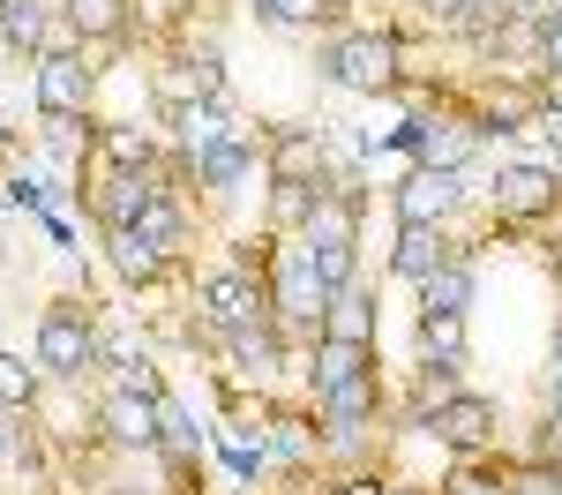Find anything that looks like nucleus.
<instances>
[{
    "label": "nucleus",
    "instance_id": "nucleus-1",
    "mask_svg": "<svg viewBox=\"0 0 562 495\" xmlns=\"http://www.w3.org/2000/svg\"><path fill=\"white\" fill-rule=\"evenodd\" d=\"M323 76L352 98H390L405 83V31H338L323 45Z\"/></svg>",
    "mask_w": 562,
    "mask_h": 495
},
{
    "label": "nucleus",
    "instance_id": "nucleus-2",
    "mask_svg": "<svg viewBox=\"0 0 562 495\" xmlns=\"http://www.w3.org/2000/svg\"><path fill=\"white\" fill-rule=\"evenodd\" d=\"M38 368L45 383H83V375L105 368V330L83 301H53L38 315Z\"/></svg>",
    "mask_w": 562,
    "mask_h": 495
},
{
    "label": "nucleus",
    "instance_id": "nucleus-3",
    "mask_svg": "<svg viewBox=\"0 0 562 495\" xmlns=\"http://www.w3.org/2000/svg\"><path fill=\"white\" fill-rule=\"evenodd\" d=\"M262 285H270V323H278L285 338L315 346V338H323V315H330V285L315 278V263H307L301 248H293V256H270V248H262Z\"/></svg>",
    "mask_w": 562,
    "mask_h": 495
},
{
    "label": "nucleus",
    "instance_id": "nucleus-4",
    "mask_svg": "<svg viewBox=\"0 0 562 495\" xmlns=\"http://www.w3.org/2000/svg\"><path fill=\"white\" fill-rule=\"evenodd\" d=\"M487 143L480 135L473 113H435V105H420V113H405V128H397V150L413 158V166H435V173H465L473 166V150Z\"/></svg>",
    "mask_w": 562,
    "mask_h": 495
},
{
    "label": "nucleus",
    "instance_id": "nucleus-5",
    "mask_svg": "<svg viewBox=\"0 0 562 495\" xmlns=\"http://www.w3.org/2000/svg\"><path fill=\"white\" fill-rule=\"evenodd\" d=\"M562 211V180L540 166V158H503L495 180H487V218L503 225H548Z\"/></svg>",
    "mask_w": 562,
    "mask_h": 495
},
{
    "label": "nucleus",
    "instance_id": "nucleus-6",
    "mask_svg": "<svg viewBox=\"0 0 562 495\" xmlns=\"http://www.w3.org/2000/svg\"><path fill=\"white\" fill-rule=\"evenodd\" d=\"M203 323H211V338H233V330H256L270 323V285L256 278V263H217L203 270Z\"/></svg>",
    "mask_w": 562,
    "mask_h": 495
},
{
    "label": "nucleus",
    "instance_id": "nucleus-7",
    "mask_svg": "<svg viewBox=\"0 0 562 495\" xmlns=\"http://www.w3.org/2000/svg\"><path fill=\"white\" fill-rule=\"evenodd\" d=\"M31 90H38L45 121H90L98 113V68H90V53H38L31 60Z\"/></svg>",
    "mask_w": 562,
    "mask_h": 495
},
{
    "label": "nucleus",
    "instance_id": "nucleus-8",
    "mask_svg": "<svg viewBox=\"0 0 562 495\" xmlns=\"http://www.w3.org/2000/svg\"><path fill=\"white\" fill-rule=\"evenodd\" d=\"M98 443L121 450V458H158V398L113 383V391L98 398Z\"/></svg>",
    "mask_w": 562,
    "mask_h": 495
},
{
    "label": "nucleus",
    "instance_id": "nucleus-9",
    "mask_svg": "<svg viewBox=\"0 0 562 495\" xmlns=\"http://www.w3.org/2000/svg\"><path fill=\"white\" fill-rule=\"evenodd\" d=\"M217 353H225V368H233V383H240V391H270V383L293 368V338H285L278 323H256V330L217 338Z\"/></svg>",
    "mask_w": 562,
    "mask_h": 495
},
{
    "label": "nucleus",
    "instance_id": "nucleus-10",
    "mask_svg": "<svg viewBox=\"0 0 562 495\" xmlns=\"http://www.w3.org/2000/svg\"><path fill=\"white\" fill-rule=\"evenodd\" d=\"M240 128H248V121H233V113H225V98H203V105L166 113V135H173V150H180V166H188V173H195L203 158H217Z\"/></svg>",
    "mask_w": 562,
    "mask_h": 495
},
{
    "label": "nucleus",
    "instance_id": "nucleus-11",
    "mask_svg": "<svg viewBox=\"0 0 562 495\" xmlns=\"http://www.w3.org/2000/svg\"><path fill=\"white\" fill-rule=\"evenodd\" d=\"M458 203H465L458 173H435V166H413V173L390 188L397 225H450V218H458Z\"/></svg>",
    "mask_w": 562,
    "mask_h": 495
},
{
    "label": "nucleus",
    "instance_id": "nucleus-12",
    "mask_svg": "<svg viewBox=\"0 0 562 495\" xmlns=\"http://www.w3.org/2000/svg\"><path fill=\"white\" fill-rule=\"evenodd\" d=\"M150 195H166V173H121V166H105V173H98V188H90V218L105 225V233L143 225Z\"/></svg>",
    "mask_w": 562,
    "mask_h": 495
},
{
    "label": "nucleus",
    "instance_id": "nucleus-13",
    "mask_svg": "<svg viewBox=\"0 0 562 495\" xmlns=\"http://www.w3.org/2000/svg\"><path fill=\"white\" fill-rule=\"evenodd\" d=\"M495 398H480V391H458V398L435 413V436L450 443V458H487L495 450Z\"/></svg>",
    "mask_w": 562,
    "mask_h": 495
},
{
    "label": "nucleus",
    "instance_id": "nucleus-14",
    "mask_svg": "<svg viewBox=\"0 0 562 495\" xmlns=\"http://www.w3.org/2000/svg\"><path fill=\"white\" fill-rule=\"evenodd\" d=\"M450 256H465V248L450 240V225H397V248H390V278H397V285H428V278L450 263Z\"/></svg>",
    "mask_w": 562,
    "mask_h": 495
},
{
    "label": "nucleus",
    "instance_id": "nucleus-15",
    "mask_svg": "<svg viewBox=\"0 0 562 495\" xmlns=\"http://www.w3.org/2000/svg\"><path fill=\"white\" fill-rule=\"evenodd\" d=\"M105 263L121 270V285H135V293H150V285H166L173 278V256L150 240V233H135V225H121V233H105Z\"/></svg>",
    "mask_w": 562,
    "mask_h": 495
},
{
    "label": "nucleus",
    "instance_id": "nucleus-16",
    "mask_svg": "<svg viewBox=\"0 0 562 495\" xmlns=\"http://www.w3.org/2000/svg\"><path fill=\"white\" fill-rule=\"evenodd\" d=\"M262 158H270V180H330V135L323 128H278L262 135Z\"/></svg>",
    "mask_w": 562,
    "mask_h": 495
},
{
    "label": "nucleus",
    "instance_id": "nucleus-17",
    "mask_svg": "<svg viewBox=\"0 0 562 495\" xmlns=\"http://www.w3.org/2000/svg\"><path fill=\"white\" fill-rule=\"evenodd\" d=\"M293 368L307 375V391L323 398V391H338L352 375H375V346H338V338H315L307 353H293Z\"/></svg>",
    "mask_w": 562,
    "mask_h": 495
},
{
    "label": "nucleus",
    "instance_id": "nucleus-18",
    "mask_svg": "<svg viewBox=\"0 0 562 495\" xmlns=\"http://www.w3.org/2000/svg\"><path fill=\"white\" fill-rule=\"evenodd\" d=\"M98 166H121V173H158V128L143 121H98Z\"/></svg>",
    "mask_w": 562,
    "mask_h": 495
},
{
    "label": "nucleus",
    "instance_id": "nucleus-19",
    "mask_svg": "<svg viewBox=\"0 0 562 495\" xmlns=\"http://www.w3.org/2000/svg\"><path fill=\"white\" fill-rule=\"evenodd\" d=\"M375 330H383V308H375V293H368V285H346V293H330L323 338H338V346H375Z\"/></svg>",
    "mask_w": 562,
    "mask_h": 495
},
{
    "label": "nucleus",
    "instance_id": "nucleus-20",
    "mask_svg": "<svg viewBox=\"0 0 562 495\" xmlns=\"http://www.w3.org/2000/svg\"><path fill=\"white\" fill-rule=\"evenodd\" d=\"M60 15L76 23L83 45H121L135 23V0H60Z\"/></svg>",
    "mask_w": 562,
    "mask_h": 495
},
{
    "label": "nucleus",
    "instance_id": "nucleus-21",
    "mask_svg": "<svg viewBox=\"0 0 562 495\" xmlns=\"http://www.w3.org/2000/svg\"><path fill=\"white\" fill-rule=\"evenodd\" d=\"M413 293H420V315H465L473 308V263L450 256V263L435 270L428 285H413Z\"/></svg>",
    "mask_w": 562,
    "mask_h": 495
},
{
    "label": "nucleus",
    "instance_id": "nucleus-22",
    "mask_svg": "<svg viewBox=\"0 0 562 495\" xmlns=\"http://www.w3.org/2000/svg\"><path fill=\"white\" fill-rule=\"evenodd\" d=\"M45 31H53V15H45V0H0V45L8 53H45Z\"/></svg>",
    "mask_w": 562,
    "mask_h": 495
},
{
    "label": "nucleus",
    "instance_id": "nucleus-23",
    "mask_svg": "<svg viewBox=\"0 0 562 495\" xmlns=\"http://www.w3.org/2000/svg\"><path fill=\"white\" fill-rule=\"evenodd\" d=\"M420 368H465V315H420Z\"/></svg>",
    "mask_w": 562,
    "mask_h": 495
},
{
    "label": "nucleus",
    "instance_id": "nucleus-24",
    "mask_svg": "<svg viewBox=\"0 0 562 495\" xmlns=\"http://www.w3.org/2000/svg\"><path fill=\"white\" fill-rule=\"evenodd\" d=\"M45 398V368L23 353H0V413H31Z\"/></svg>",
    "mask_w": 562,
    "mask_h": 495
},
{
    "label": "nucleus",
    "instance_id": "nucleus-25",
    "mask_svg": "<svg viewBox=\"0 0 562 495\" xmlns=\"http://www.w3.org/2000/svg\"><path fill=\"white\" fill-rule=\"evenodd\" d=\"M330 15H338V0H270V8H262L270 31H323Z\"/></svg>",
    "mask_w": 562,
    "mask_h": 495
},
{
    "label": "nucleus",
    "instance_id": "nucleus-26",
    "mask_svg": "<svg viewBox=\"0 0 562 495\" xmlns=\"http://www.w3.org/2000/svg\"><path fill=\"white\" fill-rule=\"evenodd\" d=\"M435 495H510V481L487 473V465H473V458H458V465L442 473V488H435Z\"/></svg>",
    "mask_w": 562,
    "mask_h": 495
},
{
    "label": "nucleus",
    "instance_id": "nucleus-27",
    "mask_svg": "<svg viewBox=\"0 0 562 495\" xmlns=\"http://www.w3.org/2000/svg\"><path fill=\"white\" fill-rule=\"evenodd\" d=\"M503 481H510V495H562V465L555 458H525V465H510Z\"/></svg>",
    "mask_w": 562,
    "mask_h": 495
},
{
    "label": "nucleus",
    "instance_id": "nucleus-28",
    "mask_svg": "<svg viewBox=\"0 0 562 495\" xmlns=\"http://www.w3.org/2000/svg\"><path fill=\"white\" fill-rule=\"evenodd\" d=\"M413 15H420V23H442V31H458V23L473 15V0H413Z\"/></svg>",
    "mask_w": 562,
    "mask_h": 495
},
{
    "label": "nucleus",
    "instance_id": "nucleus-29",
    "mask_svg": "<svg viewBox=\"0 0 562 495\" xmlns=\"http://www.w3.org/2000/svg\"><path fill=\"white\" fill-rule=\"evenodd\" d=\"M8 203H15V211H45L53 195H45V188H38L31 173H15V180H8Z\"/></svg>",
    "mask_w": 562,
    "mask_h": 495
},
{
    "label": "nucleus",
    "instance_id": "nucleus-30",
    "mask_svg": "<svg viewBox=\"0 0 562 495\" xmlns=\"http://www.w3.org/2000/svg\"><path fill=\"white\" fill-rule=\"evenodd\" d=\"M562 68V23H540V76Z\"/></svg>",
    "mask_w": 562,
    "mask_h": 495
},
{
    "label": "nucleus",
    "instance_id": "nucleus-31",
    "mask_svg": "<svg viewBox=\"0 0 562 495\" xmlns=\"http://www.w3.org/2000/svg\"><path fill=\"white\" fill-rule=\"evenodd\" d=\"M540 105H555V113H562V68H555V76H540Z\"/></svg>",
    "mask_w": 562,
    "mask_h": 495
},
{
    "label": "nucleus",
    "instance_id": "nucleus-32",
    "mask_svg": "<svg viewBox=\"0 0 562 495\" xmlns=\"http://www.w3.org/2000/svg\"><path fill=\"white\" fill-rule=\"evenodd\" d=\"M548 428H562V375H548Z\"/></svg>",
    "mask_w": 562,
    "mask_h": 495
},
{
    "label": "nucleus",
    "instance_id": "nucleus-33",
    "mask_svg": "<svg viewBox=\"0 0 562 495\" xmlns=\"http://www.w3.org/2000/svg\"><path fill=\"white\" fill-rule=\"evenodd\" d=\"M548 375H562V323H555V338H548Z\"/></svg>",
    "mask_w": 562,
    "mask_h": 495
},
{
    "label": "nucleus",
    "instance_id": "nucleus-34",
    "mask_svg": "<svg viewBox=\"0 0 562 495\" xmlns=\"http://www.w3.org/2000/svg\"><path fill=\"white\" fill-rule=\"evenodd\" d=\"M0 458H15V436H8V420H0Z\"/></svg>",
    "mask_w": 562,
    "mask_h": 495
},
{
    "label": "nucleus",
    "instance_id": "nucleus-35",
    "mask_svg": "<svg viewBox=\"0 0 562 495\" xmlns=\"http://www.w3.org/2000/svg\"><path fill=\"white\" fill-rule=\"evenodd\" d=\"M8 150H15V135H8V128H0V158H8Z\"/></svg>",
    "mask_w": 562,
    "mask_h": 495
},
{
    "label": "nucleus",
    "instance_id": "nucleus-36",
    "mask_svg": "<svg viewBox=\"0 0 562 495\" xmlns=\"http://www.w3.org/2000/svg\"><path fill=\"white\" fill-rule=\"evenodd\" d=\"M390 495H428V488H390Z\"/></svg>",
    "mask_w": 562,
    "mask_h": 495
},
{
    "label": "nucleus",
    "instance_id": "nucleus-37",
    "mask_svg": "<svg viewBox=\"0 0 562 495\" xmlns=\"http://www.w3.org/2000/svg\"><path fill=\"white\" fill-rule=\"evenodd\" d=\"M518 8H525V15H532V8H540V0H518Z\"/></svg>",
    "mask_w": 562,
    "mask_h": 495
},
{
    "label": "nucleus",
    "instance_id": "nucleus-38",
    "mask_svg": "<svg viewBox=\"0 0 562 495\" xmlns=\"http://www.w3.org/2000/svg\"><path fill=\"white\" fill-rule=\"evenodd\" d=\"M473 8H480V0H473ZM510 8H518V0H510Z\"/></svg>",
    "mask_w": 562,
    "mask_h": 495
}]
</instances>
